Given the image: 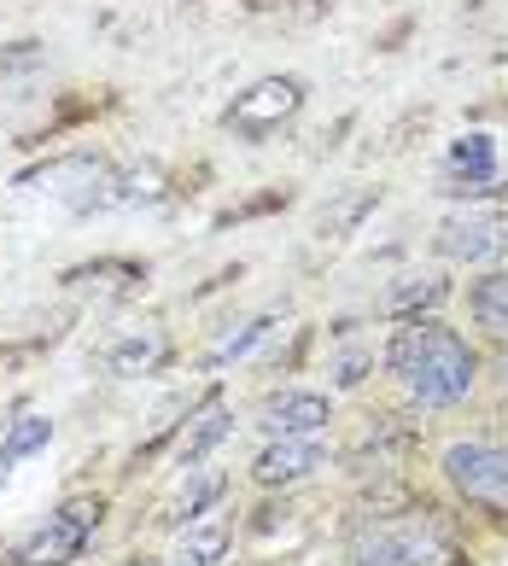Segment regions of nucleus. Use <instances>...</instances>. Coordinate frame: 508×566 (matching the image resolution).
Returning <instances> with one entry per match:
<instances>
[{
	"label": "nucleus",
	"mask_w": 508,
	"mask_h": 566,
	"mask_svg": "<svg viewBox=\"0 0 508 566\" xmlns=\"http://www.w3.org/2000/svg\"><path fill=\"white\" fill-rule=\"evenodd\" d=\"M380 363L397 386H404L421 409H456L468 403V391L479 386V356L456 327H444L438 316L397 322Z\"/></svg>",
	"instance_id": "nucleus-1"
},
{
	"label": "nucleus",
	"mask_w": 508,
	"mask_h": 566,
	"mask_svg": "<svg viewBox=\"0 0 508 566\" xmlns=\"http://www.w3.org/2000/svg\"><path fill=\"white\" fill-rule=\"evenodd\" d=\"M100 526H105V496L100 491H76V496L59 502L41 526H30L24 537L12 543L7 566H76L82 555H89V543H94Z\"/></svg>",
	"instance_id": "nucleus-2"
},
{
	"label": "nucleus",
	"mask_w": 508,
	"mask_h": 566,
	"mask_svg": "<svg viewBox=\"0 0 508 566\" xmlns=\"http://www.w3.org/2000/svg\"><path fill=\"white\" fill-rule=\"evenodd\" d=\"M444 479L456 485V496H468L474 509L508 514V444H485V438H462L438 455Z\"/></svg>",
	"instance_id": "nucleus-3"
},
{
	"label": "nucleus",
	"mask_w": 508,
	"mask_h": 566,
	"mask_svg": "<svg viewBox=\"0 0 508 566\" xmlns=\"http://www.w3.org/2000/svg\"><path fill=\"white\" fill-rule=\"evenodd\" d=\"M299 112H304V82L299 76H263V82H251L246 94H235V106L222 112V129L258 146Z\"/></svg>",
	"instance_id": "nucleus-4"
},
{
	"label": "nucleus",
	"mask_w": 508,
	"mask_h": 566,
	"mask_svg": "<svg viewBox=\"0 0 508 566\" xmlns=\"http://www.w3.org/2000/svg\"><path fill=\"white\" fill-rule=\"evenodd\" d=\"M105 176H112V164H105V158L65 153V158H48V164H35V170L18 176V193H53V199H65L76 217H89V211H100Z\"/></svg>",
	"instance_id": "nucleus-5"
},
{
	"label": "nucleus",
	"mask_w": 508,
	"mask_h": 566,
	"mask_svg": "<svg viewBox=\"0 0 508 566\" xmlns=\"http://www.w3.org/2000/svg\"><path fill=\"white\" fill-rule=\"evenodd\" d=\"M322 468H328L322 438H269V444L251 455V485L292 491V485H304V479H315Z\"/></svg>",
	"instance_id": "nucleus-6"
},
{
	"label": "nucleus",
	"mask_w": 508,
	"mask_h": 566,
	"mask_svg": "<svg viewBox=\"0 0 508 566\" xmlns=\"http://www.w3.org/2000/svg\"><path fill=\"white\" fill-rule=\"evenodd\" d=\"M176 345H169V333L158 322L146 327H123L112 345H100V368L112 374V380H146V374H164Z\"/></svg>",
	"instance_id": "nucleus-7"
},
{
	"label": "nucleus",
	"mask_w": 508,
	"mask_h": 566,
	"mask_svg": "<svg viewBox=\"0 0 508 566\" xmlns=\"http://www.w3.org/2000/svg\"><path fill=\"white\" fill-rule=\"evenodd\" d=\"M328 421H333V403L322 391H299V386L263 397V409H258L263 438H322Z\"/></svg>",
	"instance_id": "nucleus-8"
},
{
	"label": "nucleus",
	"mask_w": 508,
	"mask_h": 566,
	"mask_svg": "<svg viewBox=\"0 0 508 566\" xmlns=\"http://www.w3.org/2000/svg\"><path fill=\"white\" fill-rule=\"evenodd\" d=\"M146 275H153V269L135 263V258H94V263L65 269L59 286H65V292H89V298H100V304H123V298H135V292L146 286Z\"/></svg>",
	"instance_id": "nucleus-9"
},
{
	"label": "nucleus",
	"mask_w": 508,
	"mask_h": 566,
	"mask_svg": "<svg viewBox=\"0 0 508 566\" xmlns=\"http://www.w3.org/2000/svg\"><path fill=\"white\" fill-rule=\"evenodd\" d=\"M222 496H228V473H222V468H210V461H199V468H182V485H176V496L164 502L158 526H169V532L194 526V520H205V514L222 509Z\"/></svg>",
	"instance_id": "nucleus-10"
},
{
	"label": "nucleus",
	"mask_w": 508,
	"mask_h": 566,
	"mask_svg": "<svg viewBox=\"0 0 508 566\" xmlns=\"http://www.w3.org/2000/svg\"><path fill=\"white\" fill-rule=\"evenodd\" d=\"M444 193H462V199H485L497 193V140L491 135H462L444 158Z\"/></svg>",
	"instance_id": "nucleus-11"
},
{
	"label": "nucleus",
	"mask_w": 508,
	"mask_h": 566,
	"mask_svg": "<svg viewBox=\"0 0 508 566\" xmlns=\"http://www.w3.org/2000/svg\"><path fill=\"white\" fill-rule=\"evenodd\" d=\"M228 438H235V403H222V397H205V409L182 421L176 468H199V461H210V455L228 444Z\"/></svg>",
	"instance_id": "nucleus-12"
},
{
	"label": "nucleus",
	"mask_w": 508,
	"mask_h": 566,
	"mask_svg": "<svg viewBox=\"0 0 508 566\" xmlns=\"http://www.w3.org/2000/svg\"><path fill=\"white\" fill-rule=\"evenodd\" d=\"M438 251L450 263H485L491 251H502V222L479 211H456L438 222Z\"/></svg>",
	"instance_id": "nucleus-13"
},
{
	"label": "nucleus",
	"mask_w": 508,
	"mask_h": 566,
	"mask_svg": "<svg viewBox=\"0 0 508 566\" xmlns=\"http://www.w3.org/2000/svg\"><path fill=\"white\" fill-rule=\"evenodd\" d=\"M228 549H235V520H228V514H205V520H194V526L176 532L169 566H222Z\"/></svg>",
	"instance_id": "nucleus-14"
},
{
	"label": "nucleus",
	"mask_w": 508,
	"mask_h": 566,
	"mask_svg": "<svg viewBox=\"0 0 508 566\" xmlns=\"http://www.w3.org/2000/svg\"><path fill=\"white\" fill-rule=\"evenodd\" d=\"M444 298H450V281H444V275H404V281L386 286L380 316H386V322H415V316H433Z\"/></svg>",
	"instance_id": "nucleus-15"
},
{
	"label": "nucleus",
	"mask_w": 508,
	"mask_h": 566,
	"mask_svg": "<svg viewBox=\"0 0 508 566\" xmlns=\"http://www.w3.org/2000/svg\"><path fill=\"white\" fill-rule=\"evenodd\" d=\"M468 316L485 339L508 345V269H485V275L468 286Z\"/></svg>",
	"instance_id": "nucleus-16"
},
{
	"label": "nucleus",
	"mask_w": 508,
	"mask_h": 566,
	"mask_svg": "<svg viewBox=\"0 0 508 566\" xmlns=\"http://www.w3.org/2000/svg\"><path fill=\"white\" fill-rule=\"evenodd\" d=\"M392 543H397V555H404L409 566H474L468 555H462V543L444 537L433 520H415V526L392 532Z\"/></svg>",
	"instance_id": "nucleus-17"
},
{
	"label": "nucleus",
	"mask_w": 508,
	"mask_h": 566,
	"mask_svg": "<svg viewBox=\"0 0 508 566\" xmlns=\"http://www.w3.org/2000/svg\"><path fill=\"white\" fill-rule=\"evenodd\" d=\"M53 444V421L48 415H35V409H24L18 421H7V432H0V479H7L18 461H30V455H41Z\"/></svg>",
	"instance_id": "nucleus-18"
},
{
	"label": "nucleus",
	"mask_w": 508,
	"mask_h": 566,
	"mask_svg": "<svg viewBox=\"0 0 508 566\" xmlns=\"http://www.w3.org/2000/svg\"><path fill=\"white\" fill-rule=\"evenodd\" d=\"M274 327H281V316H274V310H269V316H251V322H240V327H228L222 339L205 350V368H228V363H240V356L258 350Z\"/></svg>",
	"instance_id": "nucleus-19"
},
{
	"label": "nucleus",
	"mask_w": 508,
	"mask_h": 566,
	"mask_svg": "<svg viewBox=\"0 0 508 566\" xmlns=\"http://www.w3.org/2000/svg\"><path fill=\"white\" fill-rule=\"evenodd\" d=\"M374 205H380V187H351L345 199H333L328 211L315 217V234H322V240H345L351 228H356V222H363V217L374 211Z\"/></svg>",
	"instance_id": "nucleus-20"
},
{
	"label": "nucleus",
	"mask_w": 508,
	"mask_h": 566,
	"mask_svg": "<svg viewBox=\"0 0 508 566\" xmlns=\"http://www.w3.org/2000/svg\"><path fill=\"white\" fill-rule=\"evenodd\" d=\"M328 374H333V386L339 391H356L374 374V350L369 345H351V350H339L333 363H328Z\"/></svg>",
	"instance_id": "nucleus-21"
},
{
	"label": "nucleus",
	"mask_w": 508,
	"mask_h": 566,
	"mask_svg": "<svg viewBox=\"0 0 508 566\" xmlns=\"http://www.w3.org/2000/svg\"><path fill=\"white\" fill-rule=\"evenodd\" d=\"M287 205H292L287 187H269L263 199H251V205H235V211H222V217H217V228H228V222H246V217H263V211H287Z\"/></svg>",
	"instance_id": "nucleus-22"
},
{
	"label": "nucleus",
	"mask_w": 508,
	"mask_h": 566,
	"mask_svg": "<svg viewBox=\"0 0 508 566\" xmlns=\"http://www.w3.org/2000/svg\"><path fill=\"white\" fill-rule=\"evenodd\" d=\"M48 345H53V339H12V345H0V380H12L18 368H30Z\"/></svg>",
	"instance_id": "nucleus-23"
},
{
	"label": "nucleus",
	"mask_w": 508,
	"mask_h": 566,
	"mask_svg": "<svg viewBox=\"0 0 508 566\" xmlns=\"http://www.w3.org/2000/svg\"><path fill=\"white\" fill-rule=\"evenodd\" d=\"M356 566H409V560L397 555V543H392V532H386V537H369L363 549H356Z\"/></svg>",
	"instance_id": "nucleus-24"
},
{
	"label": "nucleus",
	"mask_w": 508,
	"mask_h": 566,
	"mask_svg": "<svg viewBox=\"0 0 508 566\" xmlns=\"http://www.w3.org/2000/svg\"><path fill=\"white\" fill-rule=\"evenodd\" d=\"M123 566H164V560H153V555H129V560H123Z\"/></svg>",
	"instance_id": "nucleus-25"
}]
</instances>
